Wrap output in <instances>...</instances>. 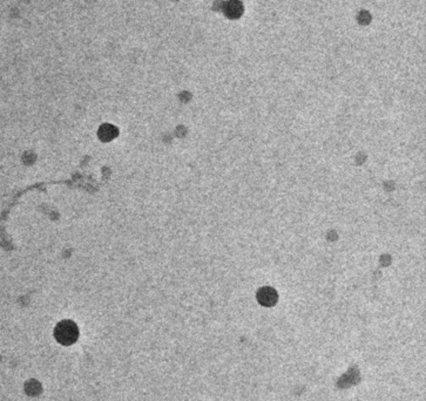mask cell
Returning a JSON list of instances; mask_svg holds the SVG:
<instances>
[{"label": "cell", "mask_w": 426, "mask_h": 401, "mask_svg": "<svg viewBox=\"0 0 426 401\" xmlns=\"http://www.w3.org/2000/svg\"><path fill=\"white\" fill-rule=\"evenodd\" d=\"M55 337L62 344L68 345L78 338V327L72 321H62L55 328Z\"/></svg>", "instance_id": "obj_1"}, {"label": "cell", "mask_w": 426, "mask_h": 401, "mask_svg": "<svg viewBox=\"0 0 426 401\" xmlns=\"http://www.w3.org/2000/svg\"><path fill=\"white\" fill-rule=\"evenodd\" d=\"M117 135V129L112 124H104L101 126L100 129H99V138H100L102 141H111L114 138H116Z\"/></svg>", "instance_id": "obj_2"}, {"label": "cell", "mask_w": 426, "mask_h": 401, "mask_svg": "<svg viewBox=\"0 0 426 401\" xmlns=\"http://www.w3.org/2000/svg\"><path fill=\"white\" fill-rule=\"evenodd\" d=\"M258 298H260V302L262 303V304H265V305H271L276 302V294L272 290H270V289H264L260 293Z\"/></svg>", "instance_id": "obj_3"}]
</instances>
